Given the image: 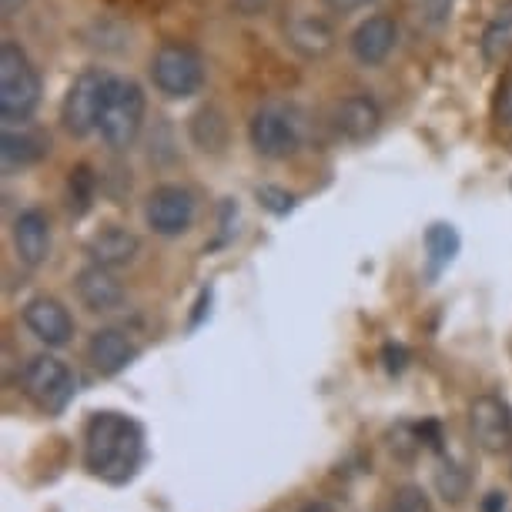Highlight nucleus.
Wrapping results in <instances>:
<instances>
[{"label": "nucleus", "mask_w": 512, "mask_h": 512, "mask_svg": "<svg viewBox=\"0 0 512 512\" xmlns=\"http://www.w3.org/2000/svg\"><path fill=\"white\" fill-rule=\"evenodd\" d=\"M144 459L141 425L121 412L91 415L84 429V469L104 479L108 486H124L134 479Z\"/></svg>", "instance_id": "1"}, {"label": "nucleus", "mask_w": 512, "mask_h": 512, "mask_svg": "<svg viewBox=\"0 0 512 512\" xmlns=\"http://www.w3.org/2000/svg\"><path fill=\"white\" fill-rule=\"evenodd\" d=\"M41 74L17 41L0 44V118L24 124L41 104Z\"/></svg>", "instance_id": "2"}, {"label": "nucleus", "mask_w": 512, "mask_h": 512, "mask_svg": "<svg viewBox=\"0 0 512 512\" xmlns=\"http://www.w3.org/2000/svg\"><path fill=\"white\" fill-rule=\"evenodd\" d=\"M151 84L164 94L168 101H188L205 88V57L198 47H191L185 41H164L158 51L151 54L148 64Z\"/></svg>", "instance_id": "3"}, {"label": "nucleus", "mask_w": 512, "mask_h": 512, "mask_svg": "<svg viewBox=\"0 0 512 512\" xmlns=\"http://www.w3.org/2000/svg\"><path fill=\"white\" fill-rule=\"evenodd\" d=\"M248 138L255 154H262L268 161L292 158L305 141V114L295 104L268 101L251 114Z\"/></svg>", "instance_id": "4"}, {"label": "nucleus", "mask_w": 512, "mask_h": 512, "mask_svg": "<svg viewBox=\"0 0 512 512\" xmlns=\"http://www.w3.org/2000/svg\"><path fill=\"white\" fill-rule=\"evenodd\" d=\"M144 111H148V101H144L141 84L131 81V77H114L108 101H104V111H101V124H98L101 141L108 144L111 151L131 148L144 128Z\"/></svg>", "instance_id": "5"}, {"label": "nucleus", "mask_w": 512, "mask_h": 512, "mask_svg": "<svg viewBox=\"0 0 512 512\" xmlns=\"http://www.w3.org/2000/svg\"><path fill=\"white\" fill-rule=\"evenodd\" d=\"M111 84H114V74L101 71V67H88V71H81L74 77L61 101V124L67 134L88 138V134L98 131Z\"/></svg>", "instance_id": "6"}, {"label": "nucleus", "mask_w": 512, "mask_h": 512, "mask_svg": "<svg viewBox=\"0 0 512 512\" xmlns=\"http://www.w3.org/2000/svg\"><path fill=\"white\" fill-rule=\"evenodd\" d=\"M24 395L47 415H61L74 399V372L57 355H34L21 372Z\"/></svg>", "instance_id": "7"}, {"label": "nucleus", "mask_w": 512, "mask_h": 512, "mask_svg": "<svg viewBox=\"0 0 512 512\" xmlns=\"http://www.w3.org/2000/svg\"><path fill=\"white\" fill-rule=\"evenodd\" d=\"M198 218V201L185 185H158L144 201V225L158 238H181Z\"/></svg>", "instance_id": "8"}, {"label": "nucleus", "mask_w": 512, "mask_h": 512, "mask_svg": "<svg viewBox=\"0 0 512 512\" xmlns=\"http://www.w3.org/2000/svg\"><path fill=\"white\" fill-rule=\"evenodd\" d=\"M469 432L486 456H502L512 449V409L499 395H479L469 405Z\"/></svg>", "instance_id": "9"}, {"label": "nucleus", "mask_w": 512, "mask_h": 512, "mask_svg": "<svg viewBox=\"0 0 512 512\" xmlns=\"http://www.w3.org/2000/svg\"><path fill=\"white\" fill-rule=\"evenodd\" d=\"M282 34H285V44L292 47L298 57H305V61H322L338 44L332 21L315 11H292L285 17Z\"/></svg>", "instance_id": "10"}, {"label": "nucleus", "mask_w": 512, "mask_h": 512, "mask_svg": "<svg viewBox=\"0 0 512 512\" xmlns=\"http://www.w3.org/2000/svg\"><path fill=\"white\" fill-rule=\"evenodd\" d=\"M328 124H332L335 138H342L349 144H362L375 138V131L382 128V108L372 94H349V98H342L332 108Z\"/></svg>", "instance_id": "11"}, {"label": "nucleus", "mask_w": 512, "mask_h": 512, "mask_svg": "<svg viewBox=\"0 0 512 512\" xmlns=\"http://www.w3.org/2000/svg\"><path fill=\"white\" fill-rule=\"evenodd\" d=\"M24 325L47 349H61L74 338V318L54 295H34L24 305Z\"/></svg>", "instance_id": "12"}, {"label": "nucleus", "mask_w": 512, "mask_h": 512, "mask_svg": "<svg viewBox=\"0 0 512 512\" xmlns=\"http://www.w3.org/2000/svg\"><path fill=\"white\" fill-rule=\"evenodd\" d=\"M399 41V24L389 14H369L349 37V51L362 67H379L392 57Z\"/></svg>", "instance_id": "13"}, {"label": "nucleus", "mask_w": 512, "mask_h": 512, "mask_svg": "<svg viewBox=\"0 0 512 512\" xmlns=\"http://www.w3.org/2000/svg\"><path fill=\"white\" fill-rule=\"evenodd\" d=\"M11 241L17 262L27 268H41L51 258V218L41 208H24L11 225Z\"/></svg>", "instance_id": "14"}, {"label": "nucleus", "mask_w": 512, "mask_h": 512, "mask_svg": "<svg viewBox=\"0 0 512 512\" xmlns=\"http://www.w3.org/2000/svg\"><path fill=\"white\" fill-rule=\"evenodd\" d=\"M74 288H77L81 305L94 315L118 312V308L124 305V285H121V278L114 275V268H104V265L91 262L88 268L77 272Z\"/></svg>", "instance_id": "15"}, {"label": "nucleus", "mask_w": 512, "mask_h": 512, "mask_svg": "<svg viewBox=\"0 0 512 512\" xmlns=\"http://www.w3.org/2000/svg\"><path fill=\"white\" fill-rule=\"evenodd\" d=\"M138 359V345L124 328H98L88 342V362L91 369L111 379V375L124 372L128 365Z\"/></svg>", "instance_id": "16"}, {"label": "nucleus", "mask_w": 512, "mask_h": 512, "mask_svg": "<svg viewBox=\"0 0 512 512\" xmlns=\"http://www.w3.org/2000/svg\"><path fill=\"white\" fill-rule=\"evenodd\" d=\"M84 251H88V258L94 265H104V268H128L138 262L141 255V238L134 235L131 228H121V225H108L101 231H94V235L88 238V245H84Z\"/></svg>", "instance_id": "17"}, {"label": "nucleus", "mask_w": 512, "mask_h": 512, "mask_svg": "<svg viewBox=\"0 0 512 512\" xmlns=\"http://www.w3.org/2000/svg\"><path fill=\"white\" fill-rule=\"evenodd\" d=\"M51 148V141L44 138L41 131L34 128H14V124H7L4 138H0V158H4V168L7 171H21V168H31L37 164Z\"/></svg>", "instance_id": "18"}, {"label": "nucleus", "mask_w": 512, "mask_h": 512, "mask_svg": "<svg viewBox=\"0 0 512 512\" xmlns=\"http://www.w3.org/2000/svg\"><path fill=\"white\" fill-rule=\"evenodd\" d=\"M479 54L489 67H502L512 57V0H506L492 14V21L479 37Z\"/></svg>", "instance_id": "19"}, {"label": "nucleus", "mask_w": 512, "mask_h": 512, "mask_svg": "<svg viewBox=\"0 0 512 512\" xmlns=\"http://www.w3.org/2000/svg\"><path fill=\"white\" fill-rule=\"evenodd\" d=\"M188 134L205 154H221L228 148V118H225V111L215 108V104L195 111V114H191V121H188Z\"/></svg>", "instance_id": "20"}, {"label": "nucleus", "mask_w": 512, "mask_h": 512, "mask_svg": "<svg viewBox=\"0 0 512 512\" xmlns=\"http://www.w3.org/2000/svg\"><path fill=\"white\" fill-rule=\"evenodd\" d=\"M459 231L446 225V221H436V225H429L425 231V255H429V272L439 275L442 268H449L452 258L459 255Z\"/></svg>", "instance_id": "21"}, {"label": "nucleus", "mask_w": 512, "mask_h": 512, "mask_svg": "<svg viewBox=\"0 0 512 512\" xmlns=\"http://www.w3.org/2000/svg\"><path fill=\"white\" fill-rule=\"evenodd\" d=\"M94 191H98V178H94V171L88 164H77L71 171V178H67V208H71V215L81 218L84 211L94 205Z\"/></svg>", "instance_id": "22"}, {"label": "nucleus", "mask_w": 512, "mask_h": 512, "mask_svg": "<svg viewBox=\"0 0 512 512\" xmlns=\"http://www.w3.org/2000/svg\"><path fill=\"white\" fill-rule=\"evenodd\" d=\"M436 489L446 502H459L469 492V472L456 462H442L436 469Z\"/></svg>", "instance_id": "23"}, {"label": "nucleus", "mask_w": 512, "mask_h": 512, "mask_svg": "<svg viewBox=\"0 0 512 512\" xmlns=\"http://www.w3.org/2000/svg\"><path fill=\"white\" fill-rule=\"evenodd\" d=\"M389 512H436L432 509L429 496L422 492V486H399L392 492V502H389Z\"/></svg>", "instance_id": "24"}, {"label": "nucleus", "mask_w": 512, "mask_h": 512, "mask_svg": "<svg viewBox=\"0 0 512 512\" xmlns=\"http://www.w3.org/2000/svg\"><path fill=\"white\" fill-rule=\"evenodd\" d=\"M496 121L502 128H512V74H506L499 81L496 91Z\"/></svg>", "instance_id": "25"}, {"label": "nucleus", "mask_w": 512, "mask_h": 512, "mask_svg": "<svg viewBox=\"0 0 512 512\" xmlns=\"http://www.w3.org/2000/svg\"><path fill=\"white\" fill-rule=\"evenodd\" d=\"M258 201H262V205L268 208V211H275V215H285L288 208L295 205V198L292 195H285L282 188H258Z\"/></svg>", "instance_id": "26"}, {"label": "nucleus", "mask_w": 512, "mask_h": 512, "mask_svg": "<svg viewBox=\"0 0 512 512\" xmlns=\"http://www.w3.org/2000/svg\"><path fill=\"white\" fill-rule=\"evenodd\" d=\"M449 7H452V0H425V17L432 27H439V24H446V17H449Z\"/></svg>", "instance_id": "27"}, {"label": "nucleus", "mask_w": 512, "mask_h": 512, "mask_svg": "<svg viewBox=\"0 0 512 512\" xmlns=\"http://www.w3.org/2000/svg\"><path fill=\"white\" fill-rule=\"evenodd\" d=\"M382 359H385V369H389V372L395 375V372H402V369H405V362H409V352H405L402 345H385Z\"/></svg>", "instance_id": "28"}, {"label": "nucleus", "mask_w": 512, "mask_h": 512, "mask_svg": "<svg viewBox=\"0 0 512 512\" xmlns=\"http://www.w3.org/2000/svg\"><path fill=\"white\" fill-rule=\"evenodd\" d=\"M268 4H272V0H231V11L238 17H258L268 11Z\"/></svg>", "instance_id": "29"}, {"label": "nucleus", "mask_w": 512, "mask_h": 512, "mask_svg": "<svg viewBox=\"0 0 512 512\" xmlns=\"http://www.w3.org/2000/svg\"><path fill=\"white\" fill-rule=\"evenodd\" d=\"M365 4H369V0H325V7H328V11H335V14H355Z\"/></svg>", "instance_id": "30"}, {"label": "nucleus", "mask_w": 512, "mask_h": 512, "mask_svg": "<svg viewBox=\"0 0 512 512\" xmlns=\"http://www.w3.org/2000/svg\"><path fill=\"white\" fill-rule=\"evenodd\" d=\"M27 7V0H0V14L7 17V21H11V17H17Z\"/></svg>", "instance_id": "31"}, {"label": "nucleus", "mask_w": 512, "mask_h": 512, "mask_svg": "<svg viewBox=\"0 0 512 512\" xmlns=\"http://www.w3.org/2000/svg\"><path fill=\"white\" fill-rule=\"evenodd\" d=\"M506 509V496L502 492H489L486 502H482V512H502Z\"/></svg>", "instance_id": "32"}, {"label": "nucleus", "mask_w": 512, "mask_h": 512, "mask_svg": "<svg viewBox=\"0 0 512 512\" xmlns=\"http://www.w3.org/2000/svg\"><path fill=\"white\" fill-rule=\"evenodd\" d=\"M298 512H335V509L328 506V502H308V506H302Z\"/></svg>", "instance_id": "33"}]
</instances>
